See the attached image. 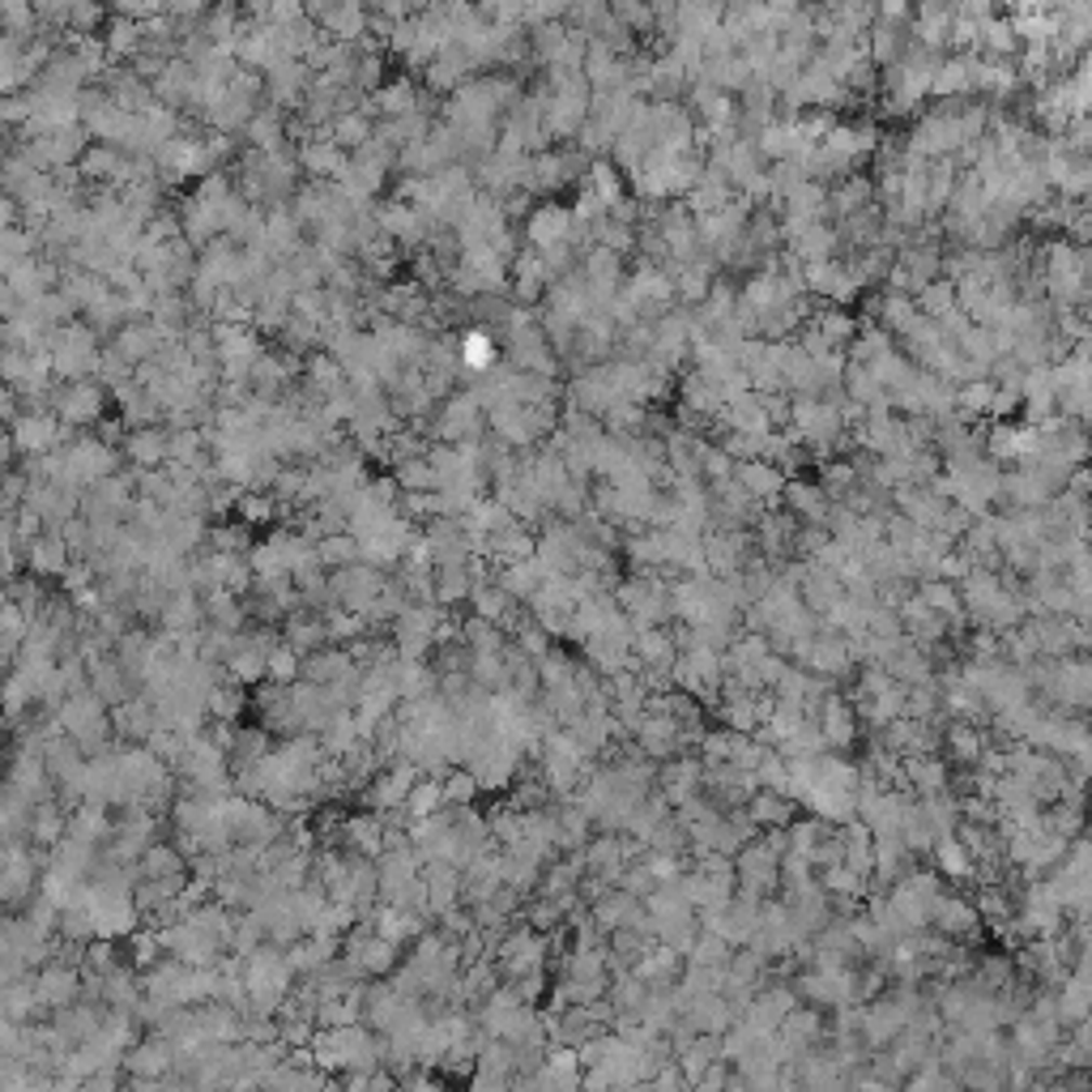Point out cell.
<instances>
[{"label":"cell","mask_w":1092,"mask_h":1092,"mask_svg":"<svg viewBox=\"0 0 1092 1092\" xmlns=\"http://www.w3.org/2000/svg\"><path fill=\"white\" fill-rule=\"evenodd\" d=\"M704 572L717 581H730L755 559V543L748 530H704Z\"/></svg>","instance_id":"obj_1"},{"label":"cell","mask_w":1092,"mask_h":1092,"mask_svg":"<svg viewBox=\"0 0 1092 1092\" xmlns=\"http://www.w3.org/2000/svg\"><path fill=\"white\" fill-rule=\"evenodd\" d=\"M508 270H512L508 273V295L517 299V308H538L546 299V290L555 286V277H550V270H546L534 248H521Z\"/></svg>","instance_id":"obj_2"},{"label":"cell","mask_w":1092,"mask_h":1092,"mask_svg":"<svg viewBox=\"0 0 1092 1092\" xmlns=\"http://www.w3.org/2000/svg\"><path fill=\"white\" fill-rule=\"evenodd\" d=\"M816 722H819V734H823V748H832V751L854 748L858 722H854V704H849L841 691H828V696L819 700Z\"/></svg>","instance_id":"obj_3"},{"label":"cell","mask_w":1092,"mask_h":1092,"mask_svg":"<svg viewBox=\"0 0 1092 1092\" xmlns=\"http://www.w3.org/2000/svg\"><path fill=\"white\" fill-rule=\"evenodd\" d=\"M662 273H671V282H675V303H679V308H700L704 295L713 290V282L722 277L713 257H700V261H691V265H662Z\"/></svg>","instance_id":"obj_4"},{"label":"cell","mask_w":1092,"mask_h":1092,"mask_svg":"<svg viewBox=\"0 0 1092 1092\" xmlns=\"http://www.w3.org/2000/svg\"><path fill=\"white\" fill-rule=\"evenodd\" d=\"M931 926H935L948 944H964V939H977L981 918H977L973 900H964V896H939V905H935V913H931Z\"/></svg>","instance_id":"obj_5"},{"label":"cell","mask_w":1092,"mask_h":1092,"mask_svg":"<svg viewBox=\"0 0 1092 1092\" xmlns=\"http://www.w3.org/2000/svg\"><path fill=\"white\" fill-rule=\"evenodd\" d=\"M781 508H785L798 525H819V530H823L832 504H828V495L819 491V482H811V478H790L785 491H781Z\"/></svg>","instance_id":"obj_6"},{"label":"cell","mask_w":1092,"mask_h":1092,"mask_svg":"<svg viewBox=\"0 0 1092 1092\" xmlns=\"http://www.w3.org/2000/svg\"><path fill=\"white\" fill-rule=\"evenodd\" d=\"M867 205H875V184H871V176L854 171V176H841L836 184H828V222H832V226L845 222V218H854V213L867 209Z\"/></svg>","instance_id":"obj_7"},{"label":"cell","mask_w":1092,"mask_h":1092,"mask_svg":"<svg viewBox=\"0 0 1092 1092\" xmlns=\"http://www.w3.org/2000/svg\"><path fill=\"white\" fill-rule=\"evenodd\" d=\"M568 231H572V213H568V205H534V213L525 218V239H530V248L534 252H543L550 244H563L568 239Z\"/></svg>","instance_id":"obj_8"},{"label":"cell","mask_w":1092,"mask_h":1092,"mask_svg":"<svg viewBox=\"0 0 1092 1092\" xmlns=\"http://www.w3.org/2000/svg\"><path fill=\"white\" fill-rule=\"evenodd\" d=\"M931 99H939V103L973 99V56H944L931 77Z\"/></svg>","instance_id":"obj_9"},{"label":"cell","mask_w":1092,"mask_h":1092,"mask_svg":"<svg viewBox=\"0 0 1092 1092\" xmlns=\"http://www.w3.org/2000/svg\"><path fill=\"white\" fill-rule=\"evenodd\" d=\"M798 598H803V607L816 614V619H823V614L845 598L841 576H836V572H823L816 563H807V568H803V581H798Z\"/></svg>","instance_id":"obj_10"},{"label":"cell","mask_w":1092,"mask_h":1092,"mask_svg":"<svg viewBox=\"0 0 1092 1092\" xmlns=\"http://www.w3.org/2000/svg\"><path fill=\"white\" fill-rule=\"evenodd\" d=\"M734 482L748 491L755 504H764V508H768V504H781V491H785V482H790V478L781 474L777 466H768V461H759V457H755V461L734 466Z\"/></svg>","instance_id":"obj_11"},{"label":"cell","mask_w":1092,"mask_h":1092,"mask_svg":"<svg viewBox=\"0 0 1092 1092\" xmlns=\"http://www.w3.org/2000/svg\"><path fill=\"white\" fill-rule=\"evenodd\" d=\"M457 359H461V372L474 380V376H486L495 363H499V341L495 334H486L482 325L474 329H466L461 338H457Z\"/></svg>","instance_id":"obj_12"},{"label":"cell","mask_w":1092,"mask_h":1092,"mask_svg":"<svg viewBox=\"0 0 1092 1092\" xmlns=\"http://www.w3.org/2000/svg\"><path fill=\"white\" fill-rule=\"evenodd\" d=\"M743 811H748L751 823L764 828V832H785V828L794 823V803L781 798V794H768V790H755Z\"/></svg>","instance_id":"obj_13"},{"label":"cell","mask_w":1092,"mask_h":1092,"mask_svg":"<svg viewBox=\"0 0 1092 1092\" xmlns=\"http://www.w3.org/2000/svg\"><path fill=\"white\" fill-rule=\"evenodd\" d=\"M794 261H803V265H816V261H832L836 257V226L832 222H816L811 231H803L798 239H790V244H781Z\"/></svg>","instance_id":"obj_14"},{"label":"cell","mask_w":1092,"mask_h":1092,"mask_svg":"<svg viewBox=\"0 0 1092 1092\" xmlns=\"http://www.w3.org/2000/svg\"><path fill=\"white\" fill-rule=\"evenodd\" d=\"M546 581H550V576L543 572V563H538V559H525V563L499 568V576H495V585H499V589H504V594H508L512 602H530V598H534V594L543 589Z\"/></svg>","instance_id":"obj_15"},{"label":"cell","mask_w":1092,"mask_h":1092,"mask_svg":"<svg viewBox=\"0 0 1092 1092\" xmlns=\"http://www.w3.org/2000/svg\"><path fill=\"white\" fill-rule=\"evenodd\" d=\"M726 4H675V35L671 39H704L708 30L722 26Z\"/></svg>","instance_id":"obj_16"},{"label":"cell","mask_w":1092,"mask_h":1092,"mask_svg":"<svg viewBox=\"0 0 1092 1092\" xmlns=\"http://www.w3.org/2000/svg\"><path fill=\"white\" fill-rule=\"evenodd\" d=\"M896 341H892V334H884L875 321H858V334L849 338V346H845V359L849 363H862V367H871L880 354H887Z\"/></svg>","instance_id":"obj_17"},{"label":"cell","mask_w":1092,"mask_h":1092,"mask_svg":"<svg viewBox=\"0 0 1092 1092\" xmlns=\"http://www.w3.org/2000/svg\"><path fill=\"white\" fill-rule=\"evenodd\" d=\"M811 325H816V334L828 341L832 350H845L849 338L858 334V316L845 312V308H816V312H811Z\"/></svg>","instance_id":"obj_18"},{"label":"cell","mask_w":1092,"mask_h":1092,"mask_svg":"<svg viewBox=\"0 0 1092 1092\" xmlns=\"http://www.w3.org/2000/svg\"><path fill=\"white\" fill-rule=\"evenodd\" d=\"M794 141H798V133H794V116H790V120H772L764 133L755 136V154L764 158V167H772V162H785V158L794 154Z\"/></svg>","instance_id":"obj_19"},{"label":"cell","mask_w":1092,"mask_h":1092,"mask_svg":"<svg viewBox=\"0 0 1092 1092\" xmlns=\"http://www.w3.org/2000/svg\"><path fill=\"white\" fill-rule=\"evenodd\" d=\"M931 854H935L939 875H948V880H973V875H977V867H973L968 849H964L955 836H939V841L931 845Z\"/></svg>","instance_id":"obj_20"},{"label":"cell","mask_w":1092,"mask_h":1092,"mask_svg":"<svg viewBox=\"0 0 1092 1092\" xmlns=\"http://www.w3.org/2000/svg\"><path fill=\"white\" fill-rule=\"evenodd\" d=\"M585 188L602 202V209H611L619 197H627V184H623V176L611 167V158H594L589 162V176H585Z\"/></svg>","instance_id":"obj_21"},{"label":"cell","mask_w":1092,"mask_h":1092,"mask_svg":"<svg viewBox=\"0 0 1092 1092\" xmlns=\"http://www.w3.org/2000/svg\"><path fill=\"white\" fill-rule=\"evenodd\" d=\"M913 308H918L926 321H944L948 312H955V286L948 282V277L926 282V286L913 295Z\"/></svg>","instance_id":"obj_22"},{"label":"cell","mask_w":1092,"mask_h":1092,"mask_svg":"<svg viewBox=\"0 0 1092 1092\" xmlns=\"http://www.w3.org/2000/svg\"><path fill=\"white\" fill-rule=\"evenodd\" d=\"M944 743H948L955 764H973V768H977V755L986 751V734H981L973 722H952L948 734H944Z\"/></svg>","instance_id":"obj_23"},{"label":"cell","mask_w":1092,"mask_h":1092,"mask_svg":"<svg viewBox=\"0 0 1092 1092\" xmlns=\"http://www.w3.org/2000/svg\"><path fill=\"white\" fill-rule=\"evenodd\" d=\"M858 486V474L845 457H832V461H819V491L828 495V504H841L849 491Z\"/></svg>","instance_id":"obj_24"},{"label":"cell","mask_w":1092,"mask_h":1092,"mask_svg":"<svg viewBox=\"0 0 1092 1092\" xmlns=\"http://www.w3.org/2000/svg\"><path fill=\"white\" fill-rule=\"evenodd\" d=\"M841 389H845V398H849V402H858L862 410L871 406V402H880V398H884L880 380H875V376H871V367H862V363H849V367H845V376H841Z\"/></svg>","instance_id":"obj_25"},{"label":"cell","mask_w":1092,"mask_h":1092,"mask_svg":"<svg viewBox=\"0 0 1092 1092\" xmlns=\"http://www.w3.org/2000/svg\"><path fill=\"white\" fill-rule=\"evenodd\" d=\"M734 466H743V461H755L759 457V435H743V431H717V440H713Z\"/></svg>","instance_id":"obj_26"},{"label":"cell","mask_w":1092,"mask_h":1092,"mask_svg":"<svg viewBox=\"0 0 1092 1092\" xmlns=\"http://www.w3.org/2000/svg\"><path fill=\"white\" fill-rule=\"evenodd\" d=\"M568 213H572V226H585V231H594L602 218H607V209H602V202L581 184V193H576V202L568 205Z\"/></svg>","instance_id":"obj_27"},{"label":"cell","mask_w":1092,"mask_h":1092,"mask_svg":"<svg viewBox=\"0 0 1092 1092\" xmlns=\"http://www.w3.org/2000/svg\"><path fill=\"white\" fill-rule=\"evenodd\" d=\"M303 167L308 171H316V176H329V171H346V162H341V154H338V145H308L303 150Z\"/></svg>","instance_id":"obj_28"},{"label":"cell","mask_w":1092,"mask_h":1092,"mask_svg":"<svg viewBox=\"0 0 1092 1092\" xmlns=\"http://www.w3.org/2000/svg\"><path fill=\"white\" fill-rule=\"evenodd\" d=\"M444 803H457V807H470L474 803V794H478V781H474V772L466 768V772H453L444 785Z\"/></svg>","instance_id":"obj_29"},{"label":"cell","mask_w":1092,"mask_h":1092,"mask_svg":"<svg viewBox=\"0 0 1092 1092\" xmlns=\"http://www.w3.org/2000/svg\"><path fill=\"white\" fill-rule=\"evenodd\" d=\"M402 486L406 491H440V478L431 470V461H410V466H402Z\"/></svg>","instance_id":"obj_30"},{"label":"cell","mask_w":1092,"mask_h":1092,"mask_svg":"<svg viewBox=\"0 0 1092 1092\" xmlns=\"http://www.w3.org/2000/svg\"><path fill=\"white\" fill-rule=\"evenodd\" d=\"M367 116H359V112H346L338 120V145H367Z\"/></svg>","instance_id":"obj_31"},{"label":"cell","mask_w":1092,"mask_h":1092,"mask_svg":"<svg viewBox=\"0 0 1092 1092\" xmlns=\"http://www.w3.org/2000/svg\"><path fill=\"white\" fill-rule=\"evenodd\" d=\"M759 406H764V418L772 431H790V398L785 393H768V398H759Z\"/></svg>","instance_id":"obj_32"},{"label":"cell","mask_w":1092,"mask_h":1092,"mask_svg":"<svg viewBox=\"0 0 1092 1092\" xmlns=\"http://www.w3.org/2000/svg\"><path fill=\"white\" fill-rule=\"evenodd\" d=\"M607 218L619 222V226H632V231H636V226L645 222V205L636 202V197H619V202L607 209Z\"/></svg>","instance_id":"obj_33"},{"label":"cell","mask_w":1092,"mask_h":1092,"mask_svg":"<svg viewBox=\"0 0 1092 1092\" xmlns=\"http://www.w3.org/2000/svg\"><path fill=\"white\" fill-rule=\"evenodd\" d=\"M265 671L273 675V682H290L299 675V658L290 653V649H273L270 662H265Z\"/></svg>","instance_id":"obj_34"},{"label":"cell","mask_w":1092,"mask_h":1092,"mask_svg":"<svg viewBox=\"0 0 1092 1092\" xmlns=\"http://www.w3.org/2000/svg\"><path fill=\"white\" fill-rule=\"evenodd\" d=\"M316 555H321V559H325V563H350V559H354V555H359V546L350 543V538H329V543L321 546V550H316Z\"/></svg>","instance_id":"obj_35"}]
</instances>
